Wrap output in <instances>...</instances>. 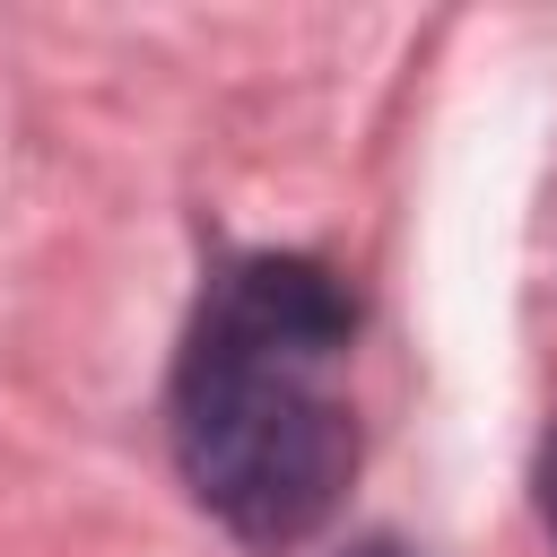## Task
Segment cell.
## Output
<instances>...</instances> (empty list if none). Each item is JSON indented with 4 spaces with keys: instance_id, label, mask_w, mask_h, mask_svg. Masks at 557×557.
I'll list each match as a JSON object with an SVG mask.
<instances>
[{
    "instance_id": "obj_1",
    "label": "cell",
    "mask_w": 557,
    "mask_h": 557,
    "mask_svg": "<svg viewBox=\"0 0 557 557\" xmlns=\"http://www.w3.org/2000/svg\"><path fill=\"white\" fill-rule=\"evenodd\" d=\"M348 296L322 261L252 252L200 296L174 366V461L191 496L252 548H296L339 513L357 470V418L339 392Z\"/></svg>"
},
{
    "instance_id": "obj_2",
    "label": "cell",
    "mask_w": 557,
    "mask_h": 557,
    "mask_svg": "<svg viewBox=\"0 0 557 557\" xmlns=\"http://www.w3.org/2000/svg\"><path fill=\"white\" fill-rule=\"evenodd\" d=\"M540 513H548V531H557V426H548V444H540Z\"/></svg>"
},
{
    "instance_id": "obj_3",
    "label": "cell",
    "mask_w": 557,
    "mask_h": 557,
    "mask_svg": "<svg viewBox=\"0 0 557 557\" xmlns=\"http://www.w3.org/2000/svg\"><path fill=\"white\" fill-rule=\"evenodd\" d=\"M374 557H383V548H374Z\"/></svg>"
}]
</instances>
